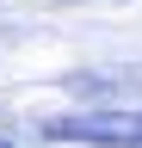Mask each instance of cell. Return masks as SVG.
<instances>
[{"label": "cell", "instance_id": "cell-2", "mask_svg": "<svg viewBox=\"0 0 142 148\" xmlns=\"http://www.w3.org/2000/svg\"><path fill=\"white\" fill-rule=\"evenodd\" d=\"M0 148H12V142H6V136H0Z\"/></svg>", "mask_w": 142, "mask_h": 148}, {"label": "cell", "instance_id": "cell-1", "mask_svg": "<svg viewBox=\"0 0 142 148\" xmlns=\"http://www.w3.org/2000/svg\"><path fill=\"white\" fill-rule=\"evenodd\" d=\"M56 142H86V148H142V111H86V117H56Z\"/></svg>", "mask_w": 142, "mask_h": 148}]
</instances>
